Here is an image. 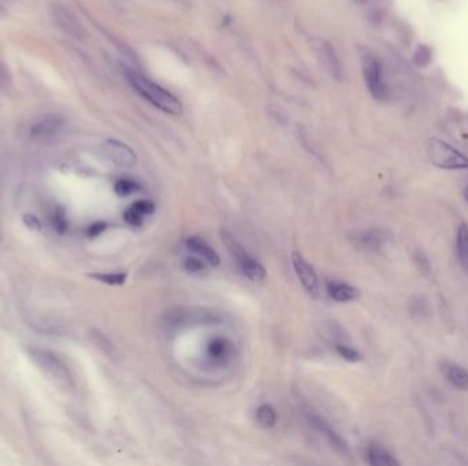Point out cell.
<instances>
[{
  "mask_svg": "<svg viewBox=\"0 0 468 466\" xmlns=\"http://www.w3.org/2000/svg\"><path fill=\"white\" fill-rule=\"evenodd\" d=\"M127 81L130 85L151 104L158 107L159 109L171 114V115H180L182 112V104L181 101L167 92L164 88L159 86L158 83L149 81L144 75L136 73V71H127L126 73Z\"/></svg>",
  "mask_w": 468,
  "mask_h": 466,
  "instance_id": "cell-1",
  "label": "cell"
},
{
  "mask_svg": "<svg viewBox=\"0 0 468 466\" xmlns=\"http://www.w3.org/2000/svg\"><path fill=\"white\" fill-rule=\"evenodd\" d=\"M27 353L32 361L55 383L64 387L73 386V376L56 353L44 349H27Z\"/></svg>",
  "mask_w": 468,
  "mask_h": 466,
  "instance_id": "cell-2",
  "label": "cell"
},
{
  "mask_svg": "<svg viewBox=\"0 0 468 466\" xmlns=\"http://www.w3.org/2000/svg\"><path fill=\"white\" fill-rule=\"evenodd\" d=\"M430 161L444 170H468V157L440 138H432L426 145Z\"/></svg>",
  "mask_w": 468,
  "mask_h": 466,
  "instance_id": "cell-3",
  "label": "cell"
},
{
  "mask_svg": "<svg viewBox=\"0 0 468 466\" xmlns=\"http://www.w3.org/2000/svg\"><path fill=\"white\" fill-rule=\"evenodd\" d=\"M222 241L225 244V246L227 248L229 253L233 256V259L236 260V263L238 264L241 272L251 279L252 282H263L267 278V272L264 270V267L255 260L243 246L241 244L227 231H222Z\"/></svg>",
  "mask_w": 468,
  "mask_h": 466,
  "instance_id": "cell-4",
  "label": "cell"
},
{
  "mask_svg": "<svg viewBox=\"0 0 468 466\" xmlns=\"http://www.w3.org/2000/svg\"><path fill=\"white\" fill-rule=\"evenodd\" d=\"M64 125L66 119L60 114H45L32 123L29 137L38 144L52 142L62 133Z\"/></svg>",
  "mask_w": 468,
  "mask_h": 466,
  "instance_id": "cell-5",
  "label": "cell"
},
{
  "mask_svg": "<svg viewBox=\"0 0 468 466\" xmlns=\"http://www.w3.org/2000/svg\"><path fill=\"white\" fill-rule=\"evenodd\" d=\"M363 75L369 92L377 100L386 99V83L381 62L374 55L363 56Z\"/></svg>",
  "mask_w": 468,
  "mask_h": 466,
  "instance_id": "cell-6",
  "label": "cell"
},
{
  "mask_svg": "<svg viewBox=\"0 0 468 466\" xmlns=\"http://www.w3.org/2000/svg\"><path fill=\"white\" fill-rule=\"evenodd\" d=\"M51 12L53 21L64 33L77 40H84L86 37L85 27L69 8L62 4H53Z\"/></svg>",
  "mask_w": 468,
  "mask_h": 466,
  "instance_id": "cell-7",
  "label": "cell"
},
{
  "mask_svg": "<svg viewBox=\"0 0 468 466\" xmlns=\"http://www.w3.org/2000/svg\"><path fill=\"white\" fill-rule=\"evenodd\" d=\"M101 151L106 159L118 167L129 168L137 163V156L133 149L121 141L108 140L103 144Z\"/></svg>",
  "mask_w": 468,
  "mask_h": 466,
  "instance_id": "cell-8",
  "label": "cell"
},
{
  "mask_svg": "<svg viewBox=\"0 0 468 466\" xmlns=\"http://www.w3.org/2000/svg\"><path fill=\"white\" fill-rule=\"evenodd\" d=\"M292 264L303 287L307 290L310 296L317 297L319 292V285H318V276H317L314 267L308 264L299 252L292 253Z\"/></svg>",
  "mask_w": 468,
  "mask_h": 466,
  "instance_id": "cell-9",
  "label": "cell"
},
{
  "mask_svg": "<svg viewBox=\"0 0 468 466\" xmlns=\"http://www.w3.org/2000/svg\"><path fill=\"white\" fill-rule=\"evenodd\" d=\"M310 422H311L312 427L326 439L329 446L336 453H338L340 456H349V448H348L347 442L334 430H332V427L323 419L317 417V416H311Z\"/></svg>",
  "mask_w": 468,
  "mask_h": 466,
  "instance_id": "cell-10",
  "label": "cell"
},
{
  "mask_svg": "<svg viewBox=\"0 0 468 466\" xmlns=\"http://www.w3.org/2000/svg\"><path fill=\"white\" fill-rule=\"evenodd\" d=\"M234 345L225 337H215L207 345V356L218 364H225L233 359Z\"/></svg>",
  "mask_w": 468,
  "mask_h": 466,
  "instance_id": "cell-11",
  "label": "cell"
},
{
  "mask_svg": "<svg viewBox=\"0 0 468 466\" xmlns=\"http://www.w3.org/2000/svg\"><path fill=\"white\" fill-rule=\"evenodd\" d=\"M391 240V234L382 229H371L360 233L355 241L356 245L366 250H380Z\"/></svg>",
  "mask_w": 468,
  "mask_h": 466,
  "instance_id": "cell-12",
  "label": "cell"
},
{
  "mask_svg": "<svg viewBox=\"0 0 468 466\" xmlns=\"http://www.w3.org/2000/svg\"><path fill=\"white\" fill-rule=\"evenodd\" d=\"M315 48H317V53H318L321 62L323 63L325 68L332 75L340 78L341 77V67H340L338 57H337L334 49L332 48V45L323 40H318L315 44Z\"/></svg>",
  "mask_w": 468,
  "mask_h": 466,
  "instance_id": "cell-13",
  "label": "cell"
},
{
  "mask_svg": "<svg viewBox=\"0 0 468 466\" xmlns=\"http://www.w3.org/2000/svg\"><path fill=\"white\" fill-rule=\"evenodd\" d=\"M186 246L192 250V252H195V253H197L199 256H201L208 264H211V266H218L219 263H221V259H219V255L206 242V241H203L201 238H199V237H190V238H188V241H186Z\"/></svg>",
  "mask_w": 468,
  "mask_h": 466,
  "instance_id": "cell-14",
  "label": "cell"
},
{
  "mask_svg": "<svg viewBox=\"0 0 468 466\" xmlns=\"http://www.w3.org/2000/svg\"><path fill=\"white\" fill-rule=\"evenodd\" d=\"M369 464L373 466H397L399 461L384 448L378 445H370L367 449Z\"/></svg>",
  "mask_w": 468,
  "mask_h": 466,
  "instance_id": "cell-15",
  "label": "cell"
},
{
  "mask_svg": "<svg viewBox=\"0 0 468 466\" xmlns=\"http://www.w3.org/2000/svg\"><path fill=\"white\" fill-rule=\"evenodd\" d=\"M328 292H329V296L338 302L355 301L360 296V292L356 287L345 285V283H330L328 287Z\"/></svg>",
  "mask_w": 468,
  "mask_h": 466,
  "instance_id": "cell-16",
  "label": "cell"
},
{
  "mask_svg": "<svg viewBox=\"0 0 468 466\" xmlns=\"http://www.w3.org/2000/svg\"><path fill=\"white\" fill-rule=\"evenodd\" d=\"M456 252L460 264L468 274V226L460 224L456 234Z\"/></svg>",
  "mask_w": 468,
  "mask_h": 466,
  "instance_id": "cell-17",
  "label": "cell"
},
{
  "mask_svg": "<svg viewBox=\"0 0 468 466\" xmlns=\"http://www.w3.org/2000/svg\"><path fill=\"white\" fill-rule=\"evenodd\" d=\"M448 380L459 390H468V371L459 365H449L447 370Z\"/></svg>",
  "mask_w": 468,
  "mask_h": 466,
  "instance_id": "cell-18",
  "label": "cell"
},
{
  "mask_svg": "<svg viewBox=\"0 0 468 466\" xmlns=\"http://www.w3.org/2000/svg\"><path fill=\"white\" fill-rule=\"evenodd\" d=\"M256 422L263 428H273L277 423L275 411L270 405H262L256 411Z\"/></svg>",
  "mask_w": 468,
  "mask_h": 466,
  "instance_id": "cell-19",
  "label": "cell"
},
{
  "mask_svg": "<svg viewBox=\"0 0 468 466\" xmlns=\"http://www.w3.org/2000/svg\"><path fill=\"white\" fill-rule=\"evenodd\" d=\"M89 278H93L101 283L110 286H121L126 282L127 274L126 272H116V274H89Z\"/></svg>",
  "mask_w": 468,
  "mask_h": 466,
  "instance_id": "cell-20",
  "label": "cell"
},
{
  "mask_svg": "<svg viewBox=\"0 0 468 466\" xmlns=\"http://www.w3.org/2000/svg\"><path fill=\"white\" fill-rule=\"evenodd\" d=\"M114 190L119 197H126V196H130V194L136 193L137 190H140V186L137 185V182L127 179V178H123V179H119L115 182Z\"/></svg>",
  "mask_w": 468,
  "mask_h": 466,
  "instance_id": "cell-21",
  "label": "cell"
},
{
  "mask_svg": "<svg viewBox=\"0 0 468 466\" xmlns=\"http://www.w3.org/2000/svg\"><path fill=\"white\" fill-rule=\"evenodd\" d=\"M67 219H66V212L63 208L56 207V209L53 211L52 215V227L56 230V233L59 234H64L67 231Z\"/></svg>",
  "mask_w": 468,
  "mask_h": 466,
  "instance_id": "cell-22",
  "label": "cell"
},
{
  "mask_svg": "<svg viewBox=\"0 0 468 466\" xmlns=\"http://www.w3.org/2000/svg\"><path fill=\"white\" fill-rule=\"evenodd\" d=\"M336 349H337V353H338L344 360H347V361H349V363H358V361L362 360V354H360L358 350L349 348V346H347V345H340V344H338V345L336 346Z\"/></svg>",
  "mask_w": 468,
  "mask_h": 466,
  "instance_id": "cell-23",
  "label": "cell"
},
{
  "mask_svg": "<svg viewBox=\"0 0 468 466\" xmlns=\"http://www.w3.org/2000/svg\"><path fill=\"white\" fill-rule=\"evenodd\" d=\"M123 219L127 224L130 226H134V227H138L143 224L144 222V216L141 213H138L132 205L123 212Z\"/></svg>",
  "mask_w": 468,
  "mask_h": 466,
  "instance_id": "cell-24",
  "label": "cell"
},
{
  "mask_svg": "<svg viewBox=\"0 0 468 466\" xmlns=\"http://www.w3.org/2000/svg\"><path fill=\"white\" fill-rule=\"evenodd\" d=\"M132 207L138 213H141L143 216H148V215H152L155 212V204L152 201H149V200H138V201L133 203Z\"/></svg>",
  "mask_w": 468,
  "mask_h": 466,
  "instance_id": "cell-25",
  "label": "cell"
},
{
  "mask_svg": "<svg viewBox=\"0 0 468 466\" xmlns=\"http://www.w3.org/2000/svg\"><path fill=\"white\" fill-rule=\"evenodd\" d=\"M184 268L190 274H199L204 270V264L196 257H186L184 261Z\"/></svg>",
  "mask_w": 468,
  "mask_h": 466,
  "instance_id": "cell-26",
  "label": "cell"
},
{
  "mask_svg": "<svg viewBox=\"0 0 468 466\" xmlns=\"http://www.w3.org/2000/svg\"><path fill=\"white\" fill-rule=\"evenodd\" d=\"M22 222H23V224H25L29 230H32V231H40V230L42 229L41 222L38 220V218L34 216V215H32V213H25L23 218H22Z\"/></svg>",
  "mask_w": 468,
  "mask_h": 466,
  "instance_id": "cell-27",
  "label": "cell"
},
{
  "mask_svg": "<svg viewBox=\"0 0 468 466\" xmlns=\"http://www.w3.org/2000/svg\"><path fill=\"white\" fill-rule=\"evenodd\" d=\"M107 227H108V224L106 223V222H97V223H93V224H90L89 227H88V230H86V235L89 237V238H96V237H99V235H101L106 230H107Z\"/></svg>",
  "mask_w": 468,
  "mask_h": 466,
  "instance_id": "cell-28",
  "label": "cell"
},
{
  "mask_svg": "<svg viewBox=\"0 0 468 466\" xmlns=\"http://www.w3.org/2000/svg\"><path fill=\"white\" fill-rule=\"evenodd\" d=\"M10 82V74L7 71V68L0 63V88L7 86Z\"/></svg>",
  "mask_w": 468,
  "mask_h": 466,
  "instance_id": "cell-29",
  "label": "cell"
},
{
  "mask_svg": "<svg viewBox=\"0 0 468 466\" xmlns=\"http://www.w3.org/2000/svg\"><path fill=\"white\" fill-rule=\"evenodd\" d=\"M465 197H466V200H467L468 203V187L466 189V190H465Z\"/></svg>",
  "mask_w": 468,
  "mask_h": 466,
  "instance_id": "cell-30",
  "label": "cell"
}]
</instances>
